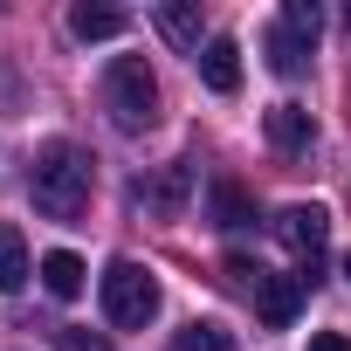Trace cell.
Segmentation results:
<instances>
[{
    "label": "cell",
    "instance_id": "cell-1",
    "mask_svg": "<svg viewBox=\"0 0 351 351\" xmlns=\"http://www.w3.org/2000/svg\"><path fill=\"white\" fill-rule=\"evenodd\" d=\"M90 186H97V158H90L83 145H69V138L35 145V158H28V193H35V214H49V221H83Z\"/></svg>",
    "mask_w": 351,
    "mask_h": 351
},
{
    "label": "cell",
    "instance_id": "cell-12",
    "mask_svg": "<svg viewBox=\"0 0 351 351\" xmlns=\"http://www.w3.org/2000/svg\"><path fill=\"white\" fill-rule=\"evenodd\" d=\"M21 282H28V241H21V228L0 221V296H14Z\"/></svg>",
    "mask_w": 351,
    "mask_h": 351
},
{
    "label": "cell",
    "instance_id": "cell-6",
    "mask_svg": "<svg viewBox=\"0 0 351 351\" xmlns=\"http://www.w3.org/2000/svg\"><path fill=\"white\" fill-rule=\"evenodd\" d=\"M276 234H282V248L296 255V282L317 289V282H324V248H330V214H324V207H282V214H276Z\"/></svg>",
    "mask_w": 351,
    "mask_h": 351
},
{
    "label": "cell",
    "instance_id": "cell-10",
    "mask_svg": "<svg viewBox=\"0 0 351 351\" xmlns=\"http://www.w3.org/2000/svg\"><path fill=\"white\" fill-rule=\"evenodd\" d=\"M124 28H131V14H117V8H90V0L69 8V35H76V42H110V35H124Z\"/></svg>",
    "mask_w": 351,
    "mask_h": 351
},
{
    "label": "cell",
    "instance_id": "cell-16",
    "mask_svg": "<svg viewBox=\"0 0 351 351\" xmlns=\"http://www.w3.org/2000/svg\"><path fill=\"white\" fill-rule=\"evenodd\" d=\"M49 344H56V351H110V337H97V330H83V324H56Z\"/></svg>",
    "mask_w": 351,
    "mask_h": 351
},
{
    "label": "cell",
    "instance_id": "cell-4",
    "mask_svg": "<svg viewBox=\"0 0 351 351\" xmlns=\"http://www.w3.org/2000/svg\"><path fill=\"white\" fill-rule=\"evenodd\" d=\"M317 28H324L317 0H289V8L276 14V28L262 35L269 69H276V76H303V69H310V49H317Z\"/></svg>",
    "mask_w": 351,
    "mask_h": 351
},
{
    "label": "cell",
    "instance_id": "cell-9",
    "mask_svg": "<svg viewBox=\"0 0 351 351\" xmlns=\"http://www.w3.org/2000/svg\"><path fill=\"white\" fill-rule=\"evenodd\" d=\"M310 138H317V124H310L303 104H276L269 110V145L276 152H310Z\"/></svg>",
    "mask_w": 351,
    "mask_h": 351
},
{
    "label": "cell",
    "instance_id": "cell-5",
    "mask_svg": "<svg viewBox=\"0 0 351 351\" xmlns=\"http://www.w3.org/2000/svg\"><path fill=\"white\" fill-rule=\"evenodd\" d=\"M228 282H234L241 296H255V310H262L269 330H289V324H296V303L310 296L296 276H269V269H255V262H241V255H228Z\"/></svg>",
    "mask_w": 351,
    "mask_h": 351
},
{
    "label": "cell",
    "instance_id": "cell-14",
    "mask_svg": "<svg viewBox=\"0 0 351 351\" xmlns=\"http://www.w3.org/2000/svg\"><path fill=\"white\" fill-rule=\"evenodd\" d=\"M172 351H234V330H221V324H186L180 337H172Z\"/></svg>",
    "mask_w": 351,
    "mask_h": 351
},
{
    "label": "cell",
    "instance_id": "cell-15",
    "mask_svg": "<svg viewBox=\"0 0 351 351\" xmlns=\"http://www.w3.org/2000/svg\"><path fill=\"white\" fill-rule=\"evenodd\" d=\"M248 221H255V207L241 200V186L221 180V186H214V228H248Z\"/></svg>",
    "mask_w": 351,
    "mask_h": 351
},
{
    "label": "cell",
    "instance_id": "cell-2",
    "mask_svg": "<svg viewBox=\"0 0 351 351\" xmlns=\"http://www.w3.org/2000/svg\"><path fill=\"white\" fill-rule=\"evenodd\" d=\"M104 110L117 131H152L158 124V76L145 69V56H117L104 69Z\"/></svg>",
    "mask_w": 351,
    "mask_h": 351
},
{
    "label": "cell",
    "instance_id": "cell-18",
    "mask_svg": "<svg viewBox=\"0 0 351 351\" xmlns=\"http://www.w3.org/2000/svg\"><path fill=\"white\" fill-rule=\"evenodd\" d=\"M344 276H351V255H344Z\"/></svg>",
    "mask_w": 351,
    "mask_h": 351
},
{
    "label": "cell",
    "instance_id": "cell-13",
    "mask_svg": "<svg viewBox=\"0 0 351 351\" xmlns=\"http://www.w3.org/2000/svg\"><path fill=\"white\" fill-rule=\"evenodd\" d=\"M42 289H49V296H62V303H69V296H83V262H76L69 248L42 255Z\"/></svg>",
    "mask_w": 351,
    "mask_h": 351
},
{
    "label": "cell",
    "instance_id": "cell-7",
    "mask_svg": "<svg viewBox=\"0 0 351 351\" xmlns=\"http://www.w3.org/2000/svg\"><path fill=\"white\" fill-rule=\"evenodd\" d=\"M186 193H193V165H186V158H180V165H165L158 180H131V200L152 207V214H180Z\"/></svg>",
    "mask_w": 351,
    "mask_h": 351
},
{
    "label": "cell",
    "instance_id": "cell-19",
    "mask_svg": "<svg viewBox=\"0 0 351 351\" xmlns=\"http://www.w3.org/2000/svg\"><path fill=\"white\" fill-rule=\"evenodd\" d=\"M344 21H351V14H344Z\"/></svg>",
    "mask_w": 351,
    "mask_h": 351
},
{
    "label": "cell",
    "instance_id": "cell-17",
    "mask_svg": "<svg viewBox=\"0 0 351 351\" xmlns=\"http://www.w3.org/2000/svg\"><path fill=\"white\" fill-rule=\"evenodd\" d=\"M310 351H351V337H344V330H317V337H310Z\"/></svg>",
    "mask_w": 351,
    "mask_h": 351
},
{
    "label": "cell",
    "instance_id": "cell-8",
    "mask_svg": "<svg viewBox=\"0 0 351 351\" xmlns=\"http://www.w3.org/2000/svg\"><path fill=\"white\" fill-rule=\"evenodd\" d=\"M193 62H200V83H207V90H221V97H234V90H241V49H234L228 35H214Z\"/></svg>",
    "mask_w": 351,
    "mask_h": 351
},
{
    "label": "cell",
    "instance_id": "cell-11",
    "mask_svg": "<svg viewBox=\"0 0 351 351\" xmlns=\"http://www.w3.org/2000/svg\"><path fill=\"white\" fill-rule=\"evenodd\" d=\"M152 21H158V35H165L172 49H193V56H200V8H186V0H165Z\"/></svg>",
    "mask_w": 351,
    "mask_h": 351
},
{
    "label": "cell",
    "instance_id": "cell-3",
    "mask_svg": "<svg viewBox=\"0 0 351 351\" xmlns=\"http://www.w3.org/2000/svg\"><path fill=\"white\" fill-rule=\"evenodd\" d=\"M104 317H110L117 330H145V324L158 317V282H152L145 262L117 255V262L104 269Z\"/></svg>",
    "mask_w": 351,
    "mask_h": 351
}]
</instances>
